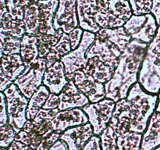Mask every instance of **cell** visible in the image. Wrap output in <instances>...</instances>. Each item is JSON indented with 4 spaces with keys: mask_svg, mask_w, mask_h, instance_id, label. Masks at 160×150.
Instances as JSON below:
<instances>
[{
    "mask_svg": "<svg viewBox=\"0 0 160 150\" xmlns=\"http://www.w3.org/2000/svg\"><path fill=\"white\" fill-rule=\"evenodd\" d=\"M20 55L25 67L30 66L38 59L39 52L36 35L25 34L21 38Z\"/></svg>",
    "mask_w": 160,
    "mask_h": 150,
    "instance_id": "cell-23",
    "label": "cell"
},
{
    "mask_svg": "<svg viewBox=\"0 0 160 150\" xmlns=\"http://www.w3.org/2000/svg\"><path fill=\"white\" fill-rule=\"evenodd\" d=\"M115 106L116 102L113 100L105 98L98 102L89 103L82 108L93 128L94 135L100 136L109 126Z\"/></svg>",
    "mask_w": 160,
    "mask_h": 150,
    "instance_id": "cell-8",
    "label": "cell"
},
{
    "mask_svg": "<svg viewBox=\"0 0 160 150\" xmlns=\"http://www.w3.org/2000/svg\"><path fill=\"white\" fill-rule=\"evenodd\" d=\"M0 30L6 34L20 39L26 34L23 20L12 17L9 12L4 16Z\"/></svg>",
    "mask_w": 160,
    "mask_h": 150,
    "instance_id": "cell-26",
    "label": "cell"
},
{
    "mask_svg": "<svg viewBox=\"0 0 160 150\" xmlns=\"http://www.w3.org/2000/svg\"><path fill=\"white\" fill-rule=\"evenodd\" d=\"M45 58L39 57L37 60L25 68L24 71L13 82L22 94L30 99L33 94L43 84V78L46 70Z\"/></svg>",
    "mask_w": 160,
    "mask_h": 150,
    "instance_id": "cell-6",
    "label": "cell"
},
{
    "mask_svg": "<svg viewBox=\"0 0 160 150\" xmlns=\"http://www.w3.org/2000/svg\"><path fill=\"white\" fill-rule=\"evenodd\" d=\"M82 70L85 74L102 84L110 81L115 72V69L105 64L96 56L88 59L87 63L83 67Z\"/></svg>",
    "mask_w": 160,
    "mask_h": 150,
    "instance_id": "cell-20",
    "label": "cell"
},
{
    "mask_svg": "<svg viewBox=\"0 0 160 150\" xmlns=\"http://www.w3.org/2000/svg\"><path fill=\"white\" fill-rule=\"evenodd\" d=\"M39 0H6L8 11L12 17L23 20L24 9Z\"/></svg>",
    "mask_w": 160,
    "mask_h": 150,
    "instance_id": "cell-33",
    "label": "cell"
},
{
    "mask_svg": "<svg viewBox=\"0 0 160 150\" xmlns=\"http://www.w3.org/2000/svg\"><path fill=\"white\" fill-rule=\"evenodd\" d=\"M148 44L132 39L122 52L112 79L104 84L106 98L115 102L127 98L131 88L137 83Z\"/></svg>",
    "mask_w": 160,
    "mask_h": 150,
    "instance_id": "cell-1",
    "label": "cell"
},
{
    "mask_svg": "<svg viewBox=\"0 0 160 150\" xmlns=\"http://www.w3.org/2000/svg\"><path fill=\"white\" fill-rule=\"evenodd\" d=\"M80 92L84 94L92 103L98 102L106 98L105 85L94 78L85 74L82 70L75 73L73 80Z\"/></svg>",
    "mask_w": 160,
    "mask_h": 150,
    "instance_id": "cell-12",
    "label": "cell"
},
{
    "mask_svg": "<svg viewBox=\"0 0 160 150\" xmlns=\"http://www.w3.org/2000/svg\"><path fill=\"white\" fill-rule=\"evenodd\" d=\"M49 150H68V147L63 141L59 139L50 148Z\"/></svg>",
    "mask_w": 160,
    "mask_h": 150,
    "instance_id": "cell-46",
    "label": "cell"
},
{
    "mask_svg": "<svg viewBox=\"0 0 160 150\" xmlns=\"http://www.w3.org/2000/svg\"><path fill=\"white\" fill-rule=\"evenodd\" d=\"M8 123L7 107H6V98L3 92H0V127Z\"/></svg>",
    "mask_w": 160,
    "mask_h": 150,
    "instance_id": "cell-39",
    "label": "cell"
},
{
    "mask_svg": "<svg viewBox=\"0 0 160 150\" xmlns=\"http://www.w3.org/2000/svg\"><path fill=\"white\" fill-rule=\"evenodd\" d=\"M59 111V109H41L34 120H27L21 131L16 134L15 140L35 150L43 139L54 132L53 119Z\"/></svg>",
    "mask_w": 160,
    "mask_h": 150,
    "instance_id": "cell-3",
    "label": "cell"
},
{
    "mask_svg": "<svg viewBox=\"0 0 160 150\" xmlns=\"http://www.w3.org/2000/svg\"><path fill=\"white\" fill-rule=\"evenodd\" d=\"M109 10L125 22L128 21L133 15L128 0H109Z\"/></svg>",
    "mask_w": 160,
    "mask_h": 150,
    "instance_id": "cell-31",
    "label": "cell"
},
{
    "mask_svg": "<svg viewBox=\"0 0 160 150\" xmlns=\"http://www.w3.org/2000/svg\"><path fill=\"white\" fill-rule=\"evenodd\" d=\"M160 145V112L155 111L142 135L141 150H153Z\"/></svg>",
    "mask_w": 160,
    "mask_h": 150,
    "instance_id": "cell-21",
    "label": "cell"
},
{
    "mask_svg": "<svg viewBox=\"0 0 160 150\" xmlns=\"http://www.w3.org/2000/svg\"><path fill=\"white\" fill-rule=\"evenodd\" d=\"M38 33L55 35L57 33L54 28L55 15L59 6V0H39Z\"/></svg>",
    "mask_w": 160,
    "mask_h": 150,
    "instance_id": "cell-16",
    "label": "cell"
},
{
    "mask_svg": "<svg viewBox=\"0 0 160 150\" xmlns=\"http://www.w3.org/2000/svg\"><path fill=\"white\" fill-rule=\"evenodd\" d=\"M12 81H11L9 78L6 77L2 69L1 65H0V92H3L5 90L8 88L11 84H12Z\"/></svg>",
    "mask_w": 160,
    "mask_h": 150,
    "instance_id": "cell-42",
    "label": "cell"
},
{
    "mask_svg": "<svg viewBox=\"0 0 160 150\" xmlns=\"http://www.w3.org/2000/svg\"><path fill=\"white\" fill-rule=\"evenodd\" d=\"M151 13L155 17L158 26L160 23V0H152V8Z\"/></svg>",
    "mask_w": 160,
    "mask_h": 150,
    "instance_id": "cell-43",
    "label": "cell"
},
{
    "mask_svg": "<svg viewBox=\"0 0 160 150\" xmlns=\"http://www.w3.org/2000/svg\"><path fill=\"white\" fill-rule=\"evenodd\" d=\"M50 92L48 89L42 84L37 91L33 94L29 99L28 109H27V119L29 120H34L35 116L42 109L43 105L48 98Z\"/></svg>",
    "mask_w": 160,
    "mask_h": 150,
    "instance_id": "cell-25",
    "label": "cell"
},
{
    "mask_svg": "<svg viewBox=\"0 0 160 150\" xmlns=\"http://www.w3.org/2000/svg\"><path fill=\"white\" fill-rule=\"evenodd\" d=\"M71 51V44L68 34L63 32L57 44L51 48L50 52L45 57L47 68L52 67L58 61H60L63 56Z\"/></svg>",
    "mask_w": 160,
    "mask_h": 150,
    "instance_id": "cell-24",
    "label": "cell"
},
{
    "mask_svg": "<svg viewBox=\"0 0 160 150\" xmlns=\"http://www.w3.org/2000/svg\"><path fill=\"white\" fill-rule=\"evenodd\" d=\"M93 135V128L88 123L68 128L60 134L59 139L67 144L68 150H83Z\"/></svg>",
    "mask_w": 160,
    "mask_h": 150,
    "instance_id": "cell-13",
    "label": "cell"
},
{
    "mask_svg": "<svg viewBox=\"0 0 160 150\" xmlns=\"http://www.w3.org/2000/svg\"><path fill=\"white\" fill-rule=\"evenodd\" d=\"M121 54L118 47L98 31L95 34V42L86 52V57L88 59L96 56L105 64L116 70Z\"/></svg>",
    "mask_w": 160,
    "mask_h": 150,
    "instance_id": "cell-10",
    "label": "cell"
},
{
    "mask_svg": "<svg viewBox=\"0 0 160 150\" xmlns=\"http://www.w3.org/2000/svg\"><path fill=\"white\" fill-rule=\"evenodd\" d=\"M132 9L133 15L140 16L151 13L152 0H128Z\"/></svg>",
    "mask_w": 160,
    "mask_h": 150,
    "instance_id": "cell-36",
    "label": "cell"
},
{
    "mask_svg": "<svg viewBox=\"0 0 160 150\" xmlns=\"http://www.w3.org/2000/svg\"><path fill=\"white\" fill-rule=\"evenodd\" d=\"M3 56H4V53H3L2 45V43L0 42V59L3 57Z\"/></svg>",
    "mask_w": 160,
    "mask_h": 150,
    "instance_id": "cell-48",
    "label": "cell"
},
{
    "mask_svg": "<svg viewBox=\"0 0 160 150\" xmlns=\"http://www.w3.org/2000/svg\"><path fill=\"white\" fill-rule=\"evenodd\" d=\"M77 2L78 0H59V6L53 21L56 31L62 30L66 34H69L78 28Z\"/></svg>",
    "mask_w": 160,
    "mask_h": 150,
    "instance_id": "cell-11",
    "label": "cell"
},
{
    "mask_svg": "<svg viewBox=\"0 0 160 150\" xmlns=\"http://www.w3.org/2000/svg\"><path fill=\"white\" fill-rule=\"evenodd\" d=\"M0 42L2 43L4 55L20 54L21 39L12 37L0 30Z\"/></svg>",
    "mask_w": 160,
    "mask_h": 150,
    "instance_id": "cell-32",
    "label": "cell"
},
{
    "mask_svg": "<svg viewBox=\"0 0 160 150\" xmlns=\"http://www.w3.org/2000/svg\"><path fill=\"white\" fill-rule=\"evenodd\" d=\"M109 126L113 129L117 138L129 131L131 126V110L130 103L127 98L117 102Z\"/></svg>",
    "mask_w": 160,
    "mask_h": 150,
    "instance_id": "cell-17",
    "label": "cell"
},
{
    "mask_svg": "<svg viewBox=\"0 0 160 150\" xmlns=\"http://www.w3.org/2000/svg\"><path fill=\"white\" fill-rule=\"evenodd\" d=\"M95 21L101 28H118L123 27L126 22L120 20L112 13L109 9L106 10H98L95 14Z\"/></svg>",
    "mask_w": 160,
    "mask_h": 150,
    "instance_id": "cell-29",
    "label": "cell"
},
{
    "mask_svg": "<svg viewBox=\"0 0 160 150\" xmlns=\"http://www.w3.org/2000/svg\"><path fill=\"white\" fill-rule=\"evenodd\" d=\"M5 150H6V149H5Z\"/></svg>",
    "mask_w": 160,
    "mask_h": 150,
    "instance_id": "cell-50",
    "label": "cell"
},
{
    "mask_svg": "<svg viewBox=\"0 0 160 150\" xmlns=\"http://www.w3.org/2000/svg\"><path fill=\"white\" fill-rule=\"evenodd\" d=\"M127 99L130 103V131L142 134L148 127L150 117L156 109L158 95L145 92L138 82L130 89Z\"/></svg>",
    "mask_w": 160,
    "mask_h": 150,
    "instance_id": "cell-2",
    "label": "cell"
},
{
    "mask_svg": "<svg viewBox=\"0 0 160 150\" xmlns=\"http://www.w3.org/2000/svg\"><path fill=\"white\" fill-rule=\"evenodd\" d=\"M156 111L158 112H160V92L159 93V95H158V102H157V106H156Z\"/></svg>",
    "mask_w": 160,
    "mask_h": 150,
    "instance_id": "cell-47",
    "label": "cell"
},
{
    "mask_svg": "<svg viewBox=\"0 0 160 150\" xmlns=\"http://www.w3.org/2000/svg\"><path fill=\"white\" fill-rule=\"evenodd\" d=\"M142 134L128 131L117 138V150H141Z\"/></svg>",
    "mask_w": 160,
    "mask_h": 150,
    "instance_id": "cell-30",
    "label": "cell"
},
{
    "mask_svg": "<svg viewBox=\"0 0 160 150\" xmlns=\"http://www.w3.org/2000/svg\"><path fill=\"white\" fill-rule=\"evenodd\" d=\"M63 34L62 30H58L57 33L55 35L44 34L38 33L36 34L38 41V48L39 52V57L45 58L47 55L50 52L51 48L57 44L59 38Z\"/></svg>",
    "mask_w": 160,
    "mask_h": 150,
    "instance_id": "cell-28",
    "label": "cell"
},
{
    "mask_svg": "<svg viewBox=\"0 0 160 150\" xmlns=\"http://www.w3.org/2000/svg\"><path fill=\"white\" fill-rule=\"evenodd\" d=\"M0 65L6 77L12 82L20 77L26 68L20 54L4 55L0 59Z\"/></svg>",
    "mask_w": 160,
    "mask_h": 150,
    "instance_id": "cell-22",
    "label": "cell"
},
{
    "mask_svg": "<svg viewBox=\"0 0 160 150\" xmlns=\"http://www.w3.org/2000/svg\"><path fill=\"white\" fill-rule=\"evenodd\" d=\"M59 111L66 109L83 108L89 104V99L81 93L73 81H69L67 85L59 93Z\"/></svg>",
    "mask_w": 160,
    "mask_h": 150,
    "instance_id": "cell-15",
    "label": "cell"
},
{
    "mask_svg": "<svg viewBox=\"0 0 160 150\" xmlns=\"http://www.w3.org/2000/svg\"><path fill=\"white\" fill-rule=\"evenodd\" d=\"M60 134L59 133L57 132H53L52 134H50L48 138L43 139L42 142H41L40 145L38 146V148L35 150H49L50 148L59 140L60 138Z\"/></svg>",
    "mask_w": 160,
    "mask_h": 150,
    "instance_id": "cell-37",
    "label": "cell"
},
{
    "mask_svg": "<svg viewBox=\"0 0 160 150\" xmlns=\"http://www.w3.org/2000/svg\"><path fill=\"white\" fill-rule=\"evenodd\" d=\"M95 33L84 31L79 46L76 49L72 50L61 59L60 61L63 63L65 67L66 76L68 81H73L75 73L78 70H82L83 67L86 65L88 62L86 52L95 42Z\"/></svg>",
    "mask_w": 160,
    "mask_h": 150,
    "instance_id": "cell-9",
    "label": "cell"
},
{
    "mask_svg": "<svg viewBox=\"0 0 160 150\" xmlns=\"http://www.w3.org/2000/svg\"><path fill=\"white\" fill-rule=\"evenodd\" d=\"M89 123L88 117L81 108L59 111L53 119L54 132L62 134L68 128Z\"/></svg>",
    "mask_w": 160,
    "mask_h": 150,
    "instance_id": "cell-14",
    "label": "cell"
},
{
    "mask_svg": "<svg viewBox=\"0 0 160 150\" xmlns=\"http://www.w3.org/2000/svg\"><path fill=\"white\" fill-rule=\"evenodd\" d=\"M16 134L17 133L9 123L0 127V150L7 149L15 140Z\"/></svg>",
    "mask_w": 160,
    "mask_h": 150,
    "instance_id": "cell-35",
    "label": "cell"
},
{
    "mask_svg": "<svg viewBox=\"0 0 160 150\" xmlns=\"http://www.w3.org/2000/svg\"><path fill=\"white\" fill-rule=\"evenodd\" d=\"M8 7L6 4V0H0V28L2 27V23L4 16L6 15V12H8Z\"/></svg>",
    "mask_w": 160,
    "mask_h": 150,
    "instance_id": "cell-45",
    "label": "cell"
},
{
    "mask_svg": "<svg viewBox=\"0 0 160 150\" xmlns=\"http://www.w3.org/2000/svg\"><path fill=\"white\" fill-rule=\"evenodd\" d=\"M26 34L36 35L39 28V7L38 2L31 4L24 9L23 14Z\"/></svg>",
    "mask_w": 160,
    "mask_h": 150,
    "instance_id": "cell-27",
    "label": "cell"
},
{
    "mask_svg": "<svg viewBox=\"0 0 160 150\" xmlns=\"http://www.w3.org/2000/svg\"><path fill=\"white\" fill-rule=\"evenodd\" d=\"M6 98L8 123L19 133L27 122V109L29 99L20 92L17 86L12 83L3 92Z\"/></svg>",
    "mask_w": 160,
    "mask_h": 150,
    "instance_id": "cell-5",
    "label": "cell"
},
{
    "mask_svg": "<svg viewBox=\"0 0 160 150\" xmlns=\"http://www.w3.org/2000/svg\"><path fill=\"white\" fill-rule=\"evenodd\" d=\"M77 12L81 29L95 34L100 31L101 28L94 19L96 13V0H78Z\"/></svg>",
    "mask_w": 160,
    "mask_h": 150,
    "instance_id": "cell-18",
    "label": "cell"
},
{
    "mask_svg": "<svg viewBox=\"0 0 160 150\" xmlns=\"http://www.w3.org/2000/svg\"><path fill=\"white\" fill-rule=\"evenodd\" d=\"M139 84L148 93L160 92V23L152 42L148 45L138 73Z\"/></svg>",
    "mask_w": 160,
    "mask_h": 150,
    "instance_id": "cell-4",
    "label": "cell"
},
{
    "mask_svg": "<svg viewBox=\"0 0 160 150\" xmlns=\"http://www.w3.org/2000/svg\"><path fill=\"white\" fill-rule=\"evenodd\" d=\"M102 150H117V136L113 129L108 126L100 135Z\"/></svg>",
    "mask_w": 160,
    "mask_h": 150,
    "instance_id": "cell-34",
    "label": "cell"
},
{
    "mask_svg": "<svg viewBox=\"0 0 160 150\" xmlns=\"http://www.w3.org/2000/svg\"><path fill=\"white\" fill-rule=\"evenodd\" d=\"M83 30L81 28H77L73 29L70 33H69L68 35L70 38V44H71L72 50H74L79 46L80 43L81 42L83 36Z\"/></svg>",
    "mask_w": 160,
    "mask_h": 150,
    "instance_id": "cell-38",
    "label": "cell"
},
{
    "mask_svg": "<svg viewBox=\"0 0 160 150\" xmlns=\"http://www.w3.org/2000/svg\"><path fill=\"white\" fill-rule=\"evenodd\" d=\"M59 105V96L56 94L50 93L48 98L43 105L44 109H58Z\"/></svg>",
    "mask_w": 160,
    "mask_h": 150,
    "instance_id": "cell-40",
    "label": "cell"
},
{
    "mask_svg": "<svg viewBox=\"0 0 160 150\" xmlns=\"http://www.w3.org/2000/svg\"><path fill=\"white\" fill-rule=\"evenodd\" d=\"M83 150H102L99 136L93 135Z\"/></svg>",
    "mask_w": 160,
    "mask_h": 150,
    "instance_id": "cell-41",
    "label": "cell"
},
{
    "mask_svg": "<svg viewBox=\"0 0 160 150\" xmlns=\"http://www.w3.org/2000/svg\"><path fill=\"white\" fill-rule=\"evenodd\" d=\"M126 32L134 40L149 45L156 36L158 24L152 13L132 17L123 25Z\"/></svg>",
    "mask_w": 160,
    "mask_h": 150,
    "instance_id": "cell-7",
    "label": "cell"
},
{
    "mask_svg": "<svg viewBox=\"0 0 160 150\" xmlns=\"http://www.w3.org/2000/svg\"><path fill=\"white\" fill-rule=\"evenodd\" d=\"M6 150H33L32 148H30L28 145H24L22 142H18V141L14 140L12 143L8 147Z\"/></svg>",
    "mask_w": 160,
    "mask_h": 150,
    "instance_id": "cell-44",
    "label": "cell"
},
{
    "mask_svg": "<svg viewBox=\"0 0 160 150\" xmlns=\"http://www.w3.org/2000/svg\"><path fill=\"white\" fill-rule=\"evenodd\" d=\"M68 82L66 76L65 67L61 61H58L45 70L43 85L48 89L50 93L59 95Z\"/></svg>",
    "mask_w": 160,
    "mask_h": 150,
    "instance_id": "cell-19",
    "label": "cell"
},
{
    "mask_svg": "<svg viewBox=\"0 0 160 150\" xmlns=\"http://www.w3.org/2000/svg\"><path fill=\"white\" fill-rule=\"evenodd\" d=\"M153 150H160V145H159V146H158L157 148H155V149H153Z\"/></svg>",
    "mask_w": 160,
    "mask_h": 150,
    "instance_id": "cell-49",
    "label": "cell"
}]
</instances>
